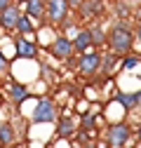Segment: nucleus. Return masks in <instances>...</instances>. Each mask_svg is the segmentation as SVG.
Segmentation results:
<instances>
[{"label": "nucleus", "mask_w": 141, "mask_h": 148, "mask_svg": "<svg viewBox=\"0 0 141 148\" xmlns=\"http://www.w3.org/2000/svg\"><path fill=\"white\" fill-rule=\"evenodd\" d=\"M106 45L115 57H129L132 45H134V31L125 21H115L111 26V31L106 33Z\"/></svg>", "instance_id": "1"}, {"label": "nucleus", "mask_w": 141, "mask_h": 148, "mask_svg": "<svg viewBox=\"0 0 141 148\" xmlns=\"http://www.w3.org/2000/svg\"><path fill=\"white\" fill-rule=\"evenodd\" d=\"M129 136H132V129L127 122H113L106 129V143L111 148H125Z\"/></svg>", "instance_id": "2"}, {"label": "nucleus", "mask_w": 141, "mask_h": 148, "mask_svg": "<svg viewBox=\"0 0 141 148\" xmlns=\"http://www.w3.org/2000/svg\"><path fill=\"white\" fill-rule=\"evenodd\" d=\"M68 3L66 0H47V16L45 19L52 24V26H64L68 21Z\"/></svg>", "instance_id": "3"}, {"label": "nucleus", "mask_w": 141, "mask_h": 148, "mask_svg": "<svg viewBox=\"0 0 141 148\" xmlns=\"http://www.w3.org/2000/svg\"><path fill=\"white\" fill-rule=\"evenodd\" d=\"M57 120V106L52 99H40L33 108V122L35 125H47Z\"/></svg>", "instance_id": "4"}, {"label": "nucleus", "mask_w": 141, "mask_h": 148, "mask_svg": "<svg viewBox=\"0 0 141 148\" xmlns=\"http://www.w3.org/2000/svg\"><path fill=\"white\" fill-rule=\"evenodd\" d=\"M101 54L99 52H87V54H80V61H78V71L82 73V75H87V78H92V75H97V73H101Z\"/></svg>", "instance_id": "5"}, {"label": "nucleus", "mask_w": 141, "mask_h": 148, "mask_svg": "<svg viewBox=\"0 0 141 148\" xmlns=\"http://www.w3.org/2000/svg\"><path fill=\"white\" fill-rule=\"evenodd\" d=\"M49 54H52L54 59H59V61H68V59L75 54V49H73V40H68L66 35H59V38L49 45Z\"/></svg>", "instance_id": "6"}, {"label": "nucleus", "mask_w": 141, "mask_h": 148, "mask_svg": "<svg viewBox=\"0 0 141 148\" xmlns=\"http://www.w3.org/2000/svg\"><path fill=\"white\" fill-rule=\"evenodd\" d=\"M24 14L28 16L31 21L33 19L42 21L47 16V3H45V0H26V3H24Z\"/></svg>", "instance_id": "7"}, {"label": "nucleus", "mask_w": 141, "mask_h": 148, "mask_svg": "<svg viewBox=\"0 0 141 148\" xmlns=\"http://www.w3.org/2000/svg\"><path fill=\"white\" fill-rule=\"evenodd\" d=\"M80 16L82 19H101L103 14V0H82L80 5Z\"/></svg>", "instance_id": "8"}, {"label": "nucleus", "mask_w": 141, "mask_h": 148, "mask_svg": "<svg viewBox=\"0 0 141 148\" xmlns=\"http://www.w3.org/2000/svg\"><path fill=\"white\" fill-rule=\"evenodd\" d=\"M73 49H75V52H80V54H87V52H92V49H94L90 28H78V31H75V38H73Z\"/></svg>", "instance_id": "9"}, {"label": "nucleus", "mask_w": 141, "mask_h": 148, "mask_svg": "<svg viewBox=\"0 0 141 148\" xmlns=\"http://www.w3.org/2000/svg\"><path fill=\"white\" fill-rule=\"evenodd\" d=\"M19 16H21V10H19V5L14 3L12 7H7L3 14H0V28L7 31V33H12L14 26H16V21H19Z\"/></svg>", "instance_id": "10"}, {"label": "nucleus", "mask_w": 141, "mask_h": 148, "mask_svg": "<svg viewBox=\"0 0 141 148\" xmlns=\"http://www.w3.org/2000/svg\"><path fill=\"white\" fill-rule=\"evenodd\" d=\"M14 47H16V54H19L21 59H35V57H38V47H35V42H31V40L16 38Z\"/></svg>", "instance_id": "11"}, {"label": "nucleus", "mask_w": 141, "mask_h": 148, "mask_svg": "<svg viewBox=\"0 0 141 148\" xmlns=\"http://www.w3.org/2000/svg\"><path fill=\"white\" fill-rule=\"evenodd\" d=\"M28 87L26 85H21V82H12L10 85V99L14 101V103H24L26 99H28Z\"/></svg>", "instance_id": "12"}, {"label": "nucleus", "mask_w": 141, "mask_h": 148, "mask_svg": "<svg viewBox=\"0 0 141 148\" xmlns=\"http://www.w3.org/2000/svg\"><path fill=\"white\" fill-rule=\"evenodd\" d=\"M115 101L125 108V110H132V108H136L139 103H136V94L134 92H118V97H115Z\"/></svg>", "instance_id": "13"}, {"label": "nucleus", "mask_w": 141, "mask_h": 148, "mask_svg": "<svg viewBox=\"0 0 141 148\" xmlns=\"http://www.w3.org/2000/svg\"><path fill=\"white\" fill-rule=\"evenodd\" d=\"M35 28H33V21L28 19V16L21 12V16H19V21H16V26H14V33L19 35V38H24V35H28V33H33Z\"/></svg>", "instance_id": "14"}, {"label": "nucleus", "mask_w": 141, "mask_h": 148, "mask_svg": "<svg viewBox=\"0 0 141 148\" xmlns=\"http://www.w3.org/2000/svg\"><path fill=\"white\" fill-rule=\"evenodd\" d=\"M0 143H3L5 148L14 143V129H12L10 122H3V125H0Z\"/></svg>", "instance_id": "15"}, {"label": "nucleus", "mask_w": 141, "mask_h": 148, "mask_svg": "<svg viewBox=\"0 0 141 148\" xmlns=\"http://www.w3.org/2000/svg\"><path fill=\"white\" fill-rule=\"evenodd\" d=\"M73 132H75V125H73V120H70V118H64V120L59 122V127H57V136H61V139L70 136Z\"/></svg>", "instance_id": "16"}, {"label": "nucleus", "mask_w": 141, "mask_h": 148, "mask_svg": "<svg viewBox=\"0 0 141 148\" xmlns=\"http://www.w3.org/2000/svg\"><path fill=\"white\" fill-rule=\"evenodd\" d=\"M90 33H92V45H94V47L106 45V33H103L99 26H92V28H90Z\"/></svg>", "instance_id": "17"}, {"label": "nucleus", "mask_w": 141, "mask_h": 148, "mask_svg": "<svg viewBox=\"0 0 141 148\" xmlns=\"http://www.w3.org/2000/svg\"><path fill=\"white\" fill-rule=\"evenodd\" d=\"M139 57H134V54H129V57H125V61H122V68L125 71H134V68H139Z\"/></svg>", "instance_id": "18"}, {"label": "nucleus", "mask_w": 141, "mask_h": 148, "mask_svg": "<svg viewBox=\"0 0 141 148\" xmlns=\"http://www.w3.org/2000/svg\"><path fill=\"white\" fill-rule=\"evenodd\" d=\"M94 122H97V115H85L82 122H80V129H92Z\"/></svg>", "instance_id": "19"}, {"label": "nucleus", "mask_w": 141, "mask_h": 148, "mask_svg": "<svg viewBox=\"0 0 141 148\" xmlns=\"http://www.w3.org/2000/svg\"><path fill=\"white\" fill-rule=\"evenodd\" d=\"M7 71H10V61H7V57H5V52L0 49V75L7 73Z\"/></svg>", "instance_id": "20"}, {"label": "nucleus", "mask_w": 141, "mask_h": 148, "mask_svg": "<svg viewBox=\"0 0 141 148\" xmlns=\"http://www.w3.org/2000/svg\"><path fill=\"white\" fill-rule=\"evenodd\" d=\"M115 14H118V16H122V19H125V16L129 14V10H127V5H122V3H120V5H115Z\"/></svg>", "instance_id": "21"}, {"label": "nucleus", "mask_w": 141, "mask_h": 148, "mask_svg": "<svg viewBox=\"0 0 141 148\" xmlns=\"http://www.w3.org/2000/svg\"><path fill=\"white\" fill-rule=\"evenodd\" d=\"M66 3H68V10L70 12H78L80 5H82V0H66Z\"/></svg>", "instance_id": "22"}, {"label": "nucleus", "mask_w": 141, "mask_h": 148, "mask_svg": "<svg viewBox=\"0 0 141 148\" xmlns=\"http://www.w3.org/2000/svg\"><path fill=\"white\" fill-rule=\"evenodd\" d=\"M14 5V0H0V14H3L7 7H12Z\"/></svg>", "instance_id": "23"}, {"label": "nucleus", "mask_w": 141, "mask_h": 148, "mask_svg": "<svg viewBox=\"0 0 141 148\" xmlns=\"http://www.w3.org/2000/svg\"><path fill=\"white\" fill-rule=\"evenodd\" d=\"M134 31H136V38H139V40H141V19H139V21H136V28H134Z\"/></svg>", "instance_id": "24"}, {"label": "nucleus", "mask_w": 141, "mask_h": 148, "mask_svg": "<svg viewBox=\"0 0 141 148\" xmlns=\"http://www.w3.org/2000/svg\"><path fill=\"white\" fill-rule=\"evenodd\" d=\"M134 94H136V103L141 106V89H139V92H134Z\"/></svg>", "instance_id": "25"}, {"label": "nucleus", "mask_w": 141, "mask_h": 148, "mask_svg": "<svg viewBox=\"0 0 141 148\" xmlns=\"http://www.w3.org/2000/svg\"><path fill=\"white\" fill-rule=\"evenodd\" d=\"M136 141L141 143V125H139V129H136Z\"/></svg>", "instance_id": "26"}, {"label": "nucleus", "mask_w": 141, "mask_h": 148, "mask_svg": "<svg viewBox=\"0 0 141 148\" xmlns=\"http://www.w3.org/2000/svg\"><path fill=\"white\" fill-rule=\"evenodd\" d=\"M82 148H94V143H92V141H85V146H82Z\"/></svg>", "instance_id": "27"}, {"label": "nucleus", "mask_w": 141, "mask_h": 148, "mask_svg": "<svg viewBox=\"0 0 141 148\" xmlns=\"http://www.w3.org/2000/svg\"><path fill=\"white\" fill-rule=\"evenodd\" d=\"M14 3H21V5H24V3H26V0H14Z\"/></svg>", "instance_id": "28"}, {"label": "nucleus", "mask_w": 141, "mask_h": 148, "mask_svg": "<svg viewBox=\"0 0 141 148\" xmlns=\"http://www.w3.org/2000/svg\"><path fill=\"white\" fill-rule=\"evenodd\" d=\"M0 85H3V75H0Z\"/></svg>", "instance_id": "29"}, {"label": "nucleus", "mask_w": 141, "mask_h": 148, "mask_svg": "<svg viewBox=\"0 0 141 148\" xmlns=\"http://www.w3.org/2000/svg\"><path fill=\"white\" fill-rule=\"evenodd\" d=\"M0 148H5V146H3V143H0Z\"/></svg>", "instance_id": "30"}, {"label": "nucleus", "mask_w": 141, "mask_h": 148, "mask_svg": "<svg viewBox=\"0 0 141 148\" xmlns=\"http://www.w3.org/2000/svg\"><path fill=\"white\" fill-rule=\"evenodd\" d=\"M7 148H14V146H7Z\"/></svg>", "instance_id": "31"}, {"label": "nucleus", "mask_w": 141, "mask_h": 148, "mask_svg": "<svg viewBox=\"0 0 141 148\" xmlns=\"http://www.w3.org/2000/svg\"><path fill=\"white\" fill-rule=\"evenodd\" d=\"M45 3H47V0H45Z\"/></svg>", "instance_id": "32"}]
</instances>
